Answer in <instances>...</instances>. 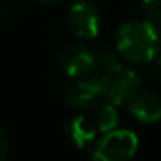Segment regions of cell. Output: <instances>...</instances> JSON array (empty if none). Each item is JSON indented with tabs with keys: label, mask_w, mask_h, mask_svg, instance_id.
Returning a JSON list of instances; mask_svg holds the SVG:
<instances>
[{
	"label": "cell",
	"mask_w": 161,
	"mask_h": 161,
	"mask_svg": "<svg viewBox=\"0 0 161 161\" xmlns=\"http://www.w3.org/2000/svg\"><path fill=\"white\" fill-rule=\"evenodd\" d=\"M93 123H95L97 130L101 133L114 131L119 123V114H117L114 104L106 103V104L98 106L95 111V115H93Z\"/></svg>",
	"instance_id": "9c48e42d"
},
{
	"label": "cell",
	"mask_w": 161,
	"mask_h": 161,
	"mask_svg": "<svg viewBox=\"0 0 161 161\" xmlns=\"http://www.w3.org/2000/svg\"><path fill=\"white\" fill-rule=\"evenodd\" d=\"M66 25L73 35L80 40H93L101 29L98 10L89 2L74 3L66 14Z\"/></svg>",
	"instance_id": "277c9868"
},
{
	"label": "cell",
	"mask_w": 161,
	"mask_h": 161,
	"mask_svg": "<svg viewBox=\"0 0 161 161\" xmlns=\"http://www.w3.org/2000/svg\"><path fill=\"white\" fill-rule=\"evenodd\" d=\"M97 126L93 120L86 115H76L66 125V136L69 142L77 148H87L92 145L97 136Z\"/></svg>",
	"instance_id": "52a82bcc"
},
{
	"label": "cell",
	"mask_w": 161,
	"mask_h": 161,
	"mask_svg": "<svg viewBox=\"0 0 161 161\" xmlns=\"http://www.w3.org/2000/svg\"><path fill=\"white\" fill-rule=\"evenodd\" d=\"M141 10L148 16V22L161 19V0H141Z\"/></svg>",
	"instance_id": "30bf717a"
},
{
	"label": "cell",
	"mask_w": 161,
	"mask_h": 161,
	"mask_svg": "<svg viewBox=\"0 0 161 161\" xmlns=\"http://www.w3.org/2000/svg\"><path fill=\"white\" fill-rule=\"evenodd\" d=\"M139 147L137 136L130 130H114L90 150L95 161H130Z\"/></svg>",
	"instance_id": "3957f363"
},
{
	"label": "cell",
	"mask_w": 161,
	"mask_h": 161,
	"mask_svg": "<svg viewBox=\"0 0 161 161\" xmlns=\"http://www.w3.org/2000/svg\"><path fill=\"white\" fill-rule=\"evenodd\" d=\"M60 63L68 76L74 79L84 77L95 66V52L90 51L87 46L73 44L63 51Z\"/></svg>",
	"instance_id": "8992f818"
},
{
	"label": "cell",
	"mask_w": 161,
	"mask_h": 161,
	"mask_svg": "<svg viewBox=\"0 0 161 161\" xmlns=\"http://www.w3.org/2000/svg\"><path fill=\"white\" fill-rule=\"evenodd\" d=\"M10 153V136L3 126H0V161H7Z\"/></svg>",
	"instance_id": "8fae6325"
},
{
	"label": "cell",
	"mask_w": 161,
	"mask_h": 161,
	"mask_svg": "<svg viewBox=\"0 0 161 161\" xmlns=\"http://www.w3.org/2000/svg\"><path fill=\"white\" fill-rule=\"evenodd\" d=\"M155 71H156V76L161 80V54L156 55V58H155Z\"/></svg>",
	"instance_id": "7c38bea8"
},
{
	"label": "cell",
	"mask_w": 161,
	"mask_h": 161,
	"mask_svg": "<svg viewBox=\"0 0 161 161\" xmlns=\"http://www.w3.org/2000/svg\"><path fill=\"white\" fill-rule=\"evenodd\" d=\"M131 114L142 123L161 120V100L153 93H137L130 101Z\"/></svg>",
	"instance_id": "ba28073f"
},
{
	"label": "cell",
	"mask_w": 161,
	"mask_h": 161,
	"mask_svg": "<svg viewBox=\"0 0 161 161\" xmlns=\"http://www.w3.org/2000/svg\"><path fill=\"white\" fill-rule=\"evenodd\" d=\"M38 2L43 5V7H54V5H57L60 0H38Z\"/></svg>",
	"instance_id": "4fadbf2b"
},
{
	"label": "cell",
	"mask_w": 161,
	"mask_h": 161,
	"mask_svg": "<svg viewBox=\"0 0 161 161\" xmlns=\"http://www.w3.org/2000/svg\"><path fill=\"white\" fill-rule=\"evenodd\" d=\"M101 95V77H79L63 90V100L77 109H89Z\"/></svg>",
	"instance_id": "5b68a950"
},
{
	"label": "cell",
	"mask_w": 161,
	"mask_h": 161,
	"mask_svg": "<svg viewBox=\"0 0 161 161\" xmlns=\"http://www.w3.org/2000/svg\"><path fill=\"white\" fill-rule=\"evenodd\" d=\"M159 32L148 21L123 22L115 35V46L120 55L131 63H148L159 52Z\"/></svg>",
	"instance_id": "6da1fadb"
},
{
	"label": "cell",
	"mask_w": 161,
	"mask_h": 161,
	"mask_svg": "<svg viewBox=\"0 0 161 161\" xmlns=\"http://www.w3.org/2000/svg\"><path fill=\"white\" fill-rule=\"evenodd\" d=\"M77 2H86V0H77Z\"/></svg>",
	"instance_id": "5bb4252c"
},
{
	"label": "cell",
	"mask_w": 161,
	"mask_h": 161,
	"mask_svg": "<svg viewBox=\"0 0 161 161\" xmlns=\"http://www.w3.org/2000/svg\"><path fill=\"white\" fill-rule=\"evenodd\" d=\"M139 77L136 71L123 65H114L101 77V95L114 106L130 104L137 95Z\"/></svg>",
	"instance_id": "7a4b0ae2"
}]
</instances>
